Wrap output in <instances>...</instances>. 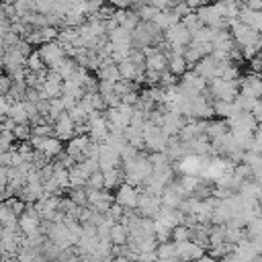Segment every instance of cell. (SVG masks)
Returning <instances> with one entry per match:
<instances>
[{
  "label": "cell",
  "instance_id": "obj_1",
  "mask_svg": "<svg viewBox=\"0 0 262 262\" xmlns=\"http://www.w3.org/2000/svg\"><path fill=\"white\" fill-rule=\"evenodd\" d=\"M237 94H239V80H221V78H213L211 82H207V96H211L213 100L233 102Z\"/></svg>",
  "mask_w": 262,
  "mask_h": 262
},
{
  "label": "cell",
  "instance_id": "obj_2",
  "mask_svg": "<svg viewBox=\"0 0 262 262\" xmlns=\"http://www.w3.org/2000/svg\"><path fill=\"white\" fill-rule=\"evenodd\" d=\"M141 133H143V149H147L149 154L166 151L170 137L158 125H154L151 121H145L143 127H141Z\"/></svg>",
  "mask_w": 262,
  "mask_h": 262
},
{
  "label": "cell",
  "instance_id": "obj_3",
  "mask_svg": "<svg viewBox=\"0 0 262 262\" xmlns=\"http://www.w3.org/2000/svg\"><path fill=\"white\" fill-rule=\"evenodd\" d=\"M31 145L37 154L45 156L47 160H55L59 154H63V141H59L55 135H49V137H35L31 135Z\"/></svg>",
  "mask_w": 262,
  "mask_h": 262
},
{
  "label": "cell",
  "instance_id": "obj_4",
  "mask_svg": "<svg viewBox=\"0 0 262 262\" xmlns=\"http://www.w3.org/2000/svg\"><path fill=\"white\" fill-rule=\"evenodd\" d=\"M86 196H88V207L94 211V213H106L108 209H111V205L115 203V196L108 192V190H104V188H100V190H96V188H86Z\"/></svg>",
  "mask_w": 262,
  "mask_h": 262
},
{
  "label": "cell",
  "instance_id": "obj_5",
  "mask_svg": "<svg viewBox=\"0 0 262 262\" xmlns=\"http://www.w3.org/2000/svg\"><path fill=\"white\" fill-rule=\"evenodd\" d=\"M41 217L37 215V211L33 209V205H27V209L18 215V231L23 235H35L41 233Z\"/></svg>",
  "mask_w": 262,
  "mask_h": 262
},
{
  "label": "cell",
  "instance_id": "obj_6",
  "mask_svg": "<svg viewBox=\"0 0 262 262\" xmlns=\"http://www.w3.org/2000/svg\"><path fill=\"white\" fill-rule=\"evenodd\" d=\"M160 207H162V201H160V196H156V194H149V192H145V190H139V196H137V207H135L137 215L154 219V217L158 215Z\"/></svg>",
  "mask_w": 262,
  "mask_h": 262
},
{
  "label": "cell",
  "instance_id": "obj_7",
  "mask_svg": "<svg viewBox=\"0 0 262 262\" xmlns=\"http://www.w3.org/2000/svg\"><path fill=\"white\" fill-rule=\"evenodd\" d=\"M178 88L184 92V94H201L207 90V80L201 78L194 70H188L180 76V82H178Z\"/></svg>",
  "mask_w": 262,
  "mask_h": 262
},
{
  "label": "cell",
  "instance_id": "obj_8",
  "mask_svg": "<svg viewBox=\"0 0 262 262\" xmlns=\"http://www.w3.org/2000/svg\"><path fill=\"white\" fill-rule=\"evenodd\" d=\"M37 51H39V55H41V59H43V63H45L47 70L55 68V66L66 57V53H63V49H61V45H59L57 41L43 43V45H39Z\"/></svg>",
  "mask_w": 262,
  "mask_h": 262
},
{
  "label": "cell",
  "instance_id": "obj_9",
  "mask_svg": "<svg viewBox=\"0 0 262 262\" xmlns=\"http://www.w3.org/2000/svg\"><path fill=\"white\" fill-rule=\"evenodd\" d=\"M90 143H92V139H90L86 133H82V135H74V137L68 141V145H66V154L78 164V162H82V160L86 158Z\"/></svg>",
  "mask_w": 262,
  "mask_h": 262
},
{
  "label": "cell",
  "instance_id": "obj_10",
  "mask_svg": "<svg viewBox=\"0 0 262 262\" xmlns=\"http://www.w3.org/2000/svg\"><path fill=\"white\" fill-rule=\"evenodd\" d=\"M137 196H139V188H135V186H131V184H127V182H123V184L117 188V192H115V203L121 205L125 211H135V207H137Z\"/></svg>",
  "mask_w": 262,
  "mask_h": 262
},
{
  "label": "cell",
  "instance_id": "obj_11",
  "mask_svg": "<svg viewBox=\"0 0 262 262\" xmlns=\"http://www.w3.org/2000/svg\"><path fill=\"white\" fill-rule=\"evenodd\" d=\"M203 254H207L205 248L199 246V244H194L192 239H186V242L176 244V258L182 260V262H196Z\"/></svg>",
  "mask_w": 262,
  "mask_h": 262
},
{
  "label": "cell",
  "instance_id": "obj_12",
  "mask_svg": "<svg viewBox=\"0 0 262 262\" xmlns=\"http://www.w3.org/2000/svg\"><path fill=\"white\" fill-rule=\"evenodd\" d=\"M53 135H55L59 141H70V139L76 135V123L70 119L68 113L59 115V117L53 121Z\"/></svg>",
  "mask_w": 262,
  "mask_h": 262
},
{
  "label": "cell",
  "instance_id": "obj_13",
  "mask_svg": "<svg viewBox=\"0 0 262 262\" xmlns=\"http://www.w3.org/2000/svg\"><path fill=\"white\" fill-rule=\"evenodd\" d=\"M239 92H246V94L254 96L256 100H260L262 98V76L250 72L244 78H239Z\"/></svg>",
  "mask_w": 262,
  "mask_h": 262
},
{
  "label": "cell",
  "instance_id": "obj_14",
  "mask_svg": "<svg viewBox=\"0 0 262 262\" xmlns=\"http://www.w3.org/2000/svg\"><path fill=\"white\" fill-rule=\"evenodd\" d=\"M104 121L108 125V133H123L129 127V119L119 108H106L104 111Z\"/></svg>",
  "mask_w": 262,
  "mask_h": 262
},
{
  "label": "cell",
  "instance_id": "obj_15",
  "mask_svg": "<svg viewBox=\"0 0 262 262\" xmlns=\"http://www.w3.org/2000/svg\"><path fill=\"white\" fill-rule=\"evenodd\" d=\"M121 166V154L104 143H100V154H98V168L102 170H111V168H119Z\"/></svg>",
  "mask_w": 262,
  "mask_h": 262
},
{
  "label": "cell",
  "instance_id": "obj_16",
  "mask_svg": "<svg viewBox=\"0 0 262 262\" xmlns=\"http://www.w3.org/2000/svg\"><path fill=\"white\" fill-rule=\"evenodd\" d=\"M94 74H96V80L98 82H111V84H115V82L121 80L119 68H117V63L113 59H102L100 66H98V70Z\"/></svg>",
  "mask_w": 262,
  "mask_h": 262
},
{
  "label": "cell",
  "instance_id": "obj_17",
  "mask_svg": "<svg viewBox=\"0 0 262 262\" xmlns=\"http://www.w3.org/2000/svg\"><path fill=\"white\" fill-rule=\"evenodd\" d=\"M61 84H63V80H61L55 72L47 70V76H45L43 86H41V92L47 96V100H51V98H59V96H61Z\"/></svg>",
  "mask_w": 262,
  "mask_h": 262
},
{
  "label": "cell",
  "instance_id": "obj_18",
  "mask_svg": "<svg viewBox=\"0 0 262 262\" xmlns=\"http://www.w3.org/2000/svg\"><path fill=\"white\" fill-rule=\"evenodd\" d=\"M68 172H70V188H86V182H88V178H90L92 172L86 168L84 162L74 164Z\"/></svg>",
  "mask_w": 262,
  "mask_h": 262
},
{
  "label": "cell",
  "instance_id": "obj_19",
  "mask_svg": "<svg viewBox=\"0 0 262 262\" xmlns=\"http://www.w3.org/2000/svg\"><path fill=\"white\" fill-rule=\"evenodd\" d=\"M166 57H168V72H170L172 76L180 78L184 72H188V70H190V68H188V63L184 61L182 53H170V51H166Z\"/></svg>",
  "mask_w": 262,
  "mask_h": 262
},
{
  "label": "cell",
  "instance_id": "obj_20",
  "mask_svg": "<svg viewBox=\"0 0 262 262\" xmlns=\"http://www.w3.org/2000/svg\"><path fill=\"white\" fill-rule=\"evenodd\" d=\"M102 178H104V190H108V192L117 190L125 180L121 166L119 168H111V170H102Z\"/></svg>",
  "mask_w": 262,
  "mask_h": 262
},
{
  "label": "cell",
  "instance_id": "obj_21",
  "mask_svg": "<svg viewBox=\"0 0 262 262\" xmlns=\"http://www.w3.org/2000/svg\"><path fill=\"white\" fill-rule=\"evenodd\" d=\"M176 23H180V18H178L170 8H168V10H160L158 16L154 18V25H156L162 33H166V31H168L170 27H174Z\"/></svg>",
  "mask_w": 262,
  "mask_h": 262
},
{
  "label": "cell",
  "instance_id": "obj_22",
  "mask_svg": "<svg viewBox=\"0 0 262 262\" xmlns=\"http://www.w3.org/2000/svg\"><path fill=\"white\" fill-rule=\"evenodd\" d=\"M76 70H78V63H76V59H72V57H63L55 68H51V72H55L61 80H70V78L76 74Z\"/></svg>",
  "mask_w": 262,
  "mask_h": 262
},
{
  "label": "cell",
  "instance_id": "obj_23",
  "mask_svg": "<svg viewBox=\"0 0 262 262\" xmlns=\"http://www.w3.org/2000/svg\"><path fill=\"white\" fill-rule=\"evenodd\" d=\"M213 113H215L219 119L227 121V119H231L233 115H237L239 111L235 108V104H233V102H225V100H213Z\"/></svg>",
  "mask_w": 262,
  "mask_h": 262
},
{
  "label": "cell",
  "instance_id": "obj_24",
  "mask_svg": "<svg viewBox=\"0 0 262 262\" xmlns=\"http://www.w3.org/2000/svg\"><path fill=\"white\" fill-rule=\"evenodd\" d=\"M108 239L113 246H125L129 242V231L123 223H113L111 231H108Z\"/></svg>",
  "mask_w": 262,
  "mask_h": 262
},
{
  "label": "cell",
  "instance_id": "obj_25",
  "mask_svg": "<svg viewBox=\"0 0 262 262\" xmlns=\"http://www.w3.org/2000/svg\"><path fill=\"white\" fill-rule=\"evenodd\" d=\"M256 98L254 96H250V94H246V92H239L237 96H235V100H233V104H235V108L239 111V113H252L254 111V106H256Z\"/></svg>",
  "mask_w": 262,
  "mask_h": 262
},
{
  "label": "cell",
  "instance_id": "obj_26",
  "mask_svg": "<svg viewBox=\"0 0 262 262\" xmlns=\"http://www.w3.org/2000/svg\"><path fill=\"white\" fill-rule=\"evenodd\" d=\"M215 35H217V29L201 27V29L192 35V39H190V41H194V43H203V45H211V43H213V39H215Z\"/></svg>",
  "mask_w": 262,
  "mask_h": 262
},
{
  "label": "cell",
  "instance_id": "obj_27",
  "mask_svg": "<svg viewBox=\"0 0 262 262\" xmlns=\"http://www.w3.org/2000/svg\"><path fill=\"white\" fill-rule=\"evenodd\" d=\"M25 68H27V72H33V74H39V72H45L47 70L45 63H43V59H41V55H39V51H31V55L27 57Z\"/></svg>",
  "mask_w": 262,
  "mask_h": 262
},
{
  "label": "cell",
  "instance_id": "obj_28",
  "mask_svg": "<svg viewBox=\"0 0 262 262\" xmlns=\"http://www.w3.org/2000/svg\"><path fill=\"white\" fill-rule=\"evenodd\" d=\"M156 256H158V260H170V258H176V244H174V242L158 244V248H156Z\"/></svg>",
  "mask_w": 262,
  "mask_h": 262
},
{
  "label": "cell",
  "instance_id": "obj_29",
  "mask_svg": "<svg viewBox=\"0 0 262 262\" xmlns=\"http://www.w3.org/2000/svg\"><path fill=\"white\" fill-rule=\"evenodd\" d=\"M68 199H70L76 207H88L86 188H68Z\"/></svg>",
  "mask_w": 262,
  "mask_h": 262
},
{
  "label": "cell",
  "instance_id": "obj_30",
  "mask_svg": "<svg viewBox=\"0 0 262 262\" xmlns=\"http://www.w3.org/2000/svg\"><path fill=\"white\" fill-rule=\"evenodd\" d=\"M180 23H182V25H184V27L188 29L190 37H192V35H194V33H196V31H199L201 27H205V25L201 23V18L196 16V12H190V14H186V16H184V18H182Z\"/></svg>",
  "mask_w": 262,
  "mask_h": 262
},
{
  "label": "cell",
  "instance_id": "obj_31",
  "mask_svg": "<svg viewBox=\"0 0 262 262\" xmlns=\"http://www.w3.org/2000/svg\"><path fill=\"white\" fill-rule=\"evenodd\" d=\"M260 235H262V217H254L246 225V237L254 239V237H260Z\"/></svg>",
  "mask_w": 262,
  "mask_h": 262
},
{
  "label": "cell",
  "instance_id": "obj_32",
  "mask_svg": "<svg viewBox=\"0 0 262 262\" xmlns=\"http://www.w3.org/2000/svg\"><path fill=\"white\" fill-rule=\"evenodd\" d=\"M31 135L35 137H49L53 135V125L51 123H37L31 127Z\"/></svg>",
  "mask_w": 262,
  "mask_h": 262
},
{
  "label": "cell",
  "instance_id": "obj_33",
  "mask_svg": "<svg viewBox=\"0 0 262 262\" xmlns=\"http://www.w3.org/2000/svg\"><path fill=\"white\" fill-rule=\"evenodd\" d=\"M174 244H180V242H186V239H190V229L186 227V225H176L174 229H172V237H170Z\"/></svg>",
  "mask_w": 262,
  "mask_h": 262
},
{
  "label": "cell",
  "instance_id": "obj_34",
  "mask_svg": "<svg viewBox=\"0 0 262 262\" xmlns=\"http://www.w3.org/2000/svg\"><path fill=\"white\" fill-rule=\"evenodd\" d=\"M12 135H14L16 141H29V139H31V125H29V123L16 125L14 131H12Z\"/></svg>",
  "mask_w": 262,
  "mask_h": 262
},
{
  "label": "cell",
  "instance_id": "obj_35",
  "mask_svg": "<svg viewBox=\"0 0 262 262\" xmlns=\"http://www.w3.org/2000/svg\"><path fill=\"white\" fill-rule=\"evenodd\" d=\"M86 188H96V190L104 188V178H102V172L100 170H96V172L90 174V178L86 182Z\"/></svg>",
  "mask_w": 262,
  "mask_h": 262
},
{
  "label": "cell",
  "instance_id": "obj_36",
  "mask_svg": "<svg viewBox=\"0 0 262 262\" xmlns=\"http://www.w3.org/2000/svg\"><path fill=\"white\" fill-rule=\"evenodd\" d=\"M10 86H12V80L6 74H0V96H6L8 90H10Z\"/></svg>",
  "mask_w": 262,
  "mask_h": 262
},
{
  "label": "cell",
  "instance_id": "obj_37",
  "mask_svg": "<svg viewBox=\"0 0 262 262\" xmlns=\"http://www.w3.org/2000/svg\"><path fill=\"white\" fill-rule=\"evenodd\" d=\"M111 262H135V260H131V258H127V256H123V254H115V256L111 258Z\"/></svg>",
  "mask_w": 262,
  "mask_h": 262
},
{
  "label": "cell",
  "instance_id": "obj_38",
  "mask_svg": "<svg viewBox=\"0 0 262 262\" xmlns=\"http://www.w3.org/2000/svg\"><path fill=\"white\" fill-rule=\"evenodd\" d=\"M196 262H219V260H217V258H213L211 254H203V256H201Z\"/></svg>",
  "mask_w": 262,
  "mask_h": 262
}]
</instances>
